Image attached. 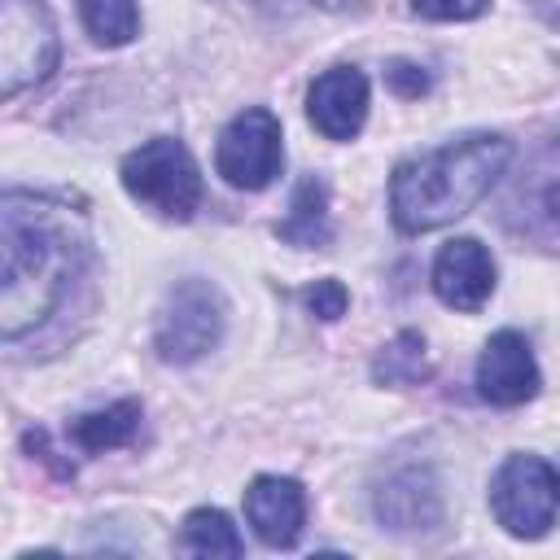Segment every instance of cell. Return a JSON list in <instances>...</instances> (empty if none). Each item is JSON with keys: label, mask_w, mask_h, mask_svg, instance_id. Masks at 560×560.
<instances>
[{"label": "cell", "mask_w": 560, "mask_h": 560, "mask_svg": "<svg viewBox=\"0 0 560 560\" xmlns=\"http://www.w3.org/2000/svg\"><path fill=\"white\" fill-rule=\"evenodd\" d=\"M83 258L88 241L66 206L9 188L0 201V337L18 341L44 328Z\"/></svg>", "instance_id": "obj_1"}, {"label": "cell", "mask_w": 560, "mask_h": 560, "mask_svg": "<svg viewBox=\"0 0 560 560\" xmlns=\"http://www.w3.org/2000/svg\"><path fill=\"white\" fill-rule=\"evenodd\" d=\"M508 162H512V144L499 131H468L459 140H446L442 149L398 162L389 175L394 228L420 236L464 219L499 184Z\"/></svg>", "instance_id": "obj_2"}, {"label": "cell", "mask_w": 560, "mask_h": 560, "mask_svg": "<svg viewBox=\"0 0 560 560\" xmlns=\"http://www.w3.org/2000/svg\"><path fill=\"white\" fill-rule=\"evenodd\" d=\"M118 179L131 201H140L144 210L175 219V223L192 219L201 206V171H197L188 144L175 136H153L140 149H131L118 166Z\"/></svg>", "instance_id": "obj_3"}, {"label": "cell", "mask_w": 560, "mask_h": 560, "mask_svg": "<svg viewBox=\"0 0 560 560\" xmlns=\"http://www.w3.org/2000/svg\"><path fill=\"white\" fill-rule=\"evenodd\" d=\"M223 328H228V302H223V293L210 280L188 276V280H179L166 293V302L158 311L153 350H158L162 363L188 368V363L206 359L223 341Z\"/></svg>", "instance_id": "obj_4"}, {"label": "cell", "mask_w": 560, "mask_h": 560, "mask_svg": "<svg viewBox=\"0 0 560 560\" xmlns=\"http://www.w3.org/2000/svg\"><path fill=\"white\" fill-rule=\"evenodd\" d=\"M499 223L538 249H560V140H542L508 179Z\"/></svg>", "instance_id": "obj_5"}, {"label": "cell", "mask_w": 560, "mask_h": 560, "mask_svg": "<svg viewBox=\"0 0 560 560\" xmlns=\"http://www.w3.org/2000/svg\"><path fill=\"white\" fill-rule=\"evenodd\" d=\"M57 57L61 39L44 0H0V96L13 101L26 88L48 83Z\"/></svg>", "instance_id": "obj_6"}, {"label": "cell", "mask_w": 560, "mask_h": 560, "mask_svg": "<svg viewBox=\"0 0 560 560\" xmlns=\"http://www.w3.org/2000/svg\"><path fill=\"white\" fill-rule=\"evenodd\" d=\"M560 508V477L538 455H508L490 481V512L512 538H542Z\"/></svg>", "instance_id": "obj_7"}, {"label": "cell", "mask_w": 560, "mask_h": 560, "mask_svg": "<svg viewBox=\"0 0 560 560\" xmlns=\"http://www.w3.org/2000/svg\"><path fill=\"white\" fill-rule=\"evenodd\" d=\"M280 118L262 105H249L241 109L223 131H219V144H214V171L232 184V188H245V192H258L267 188L280 166H284V144H280Z\"/></svg>", "instance_id": "obj_8"}, {"label": "cell", "mask_w": 560, "mask_h": 560, "mask_svg": "<svg viewBox=\"0 0 560 560\" xmlns=\"http://www.w3.org/2000/svg\"><path fill=\"white\" fill-rule=\"evenodd\" d=\"M372 516L381 529L394 534H429L442 525V486L433 468L420 459L385 468V477L372 486Z\"/></svg>", "instance_id": "obj_9"}, {"label": "cell", "mask_w": 560, "mask_h": 560, "mask_svg": "<svg viewBox=\"0 0 560 560\" xmlns=\"http://www.w3.org/2000/svg\"><path fill=\"white\" fill-rule=\"evenodd\" d=\"M542 376L529 341L516 328H499L477 354V394L490 407H521L538 394Z\"/></svg>", "instance_id": "obj_10"}, {"label": "cell", "mask_w": 560, "mask_h": 560, "mask_svg": "<svg viewBox=\"0 0 560 560\" xmlns=\"http://www.w3.org/2000/svg\"><path fill=\"white\" fill-rule=\"evenodd\" d=\"M433 293L451 311H477L494 293V258L477 236H455L433 258Z\"/></svg>", "instance_id": "obj_11"}, {"label": "cell", "mask_w": 560, "mask_h": 560, "mask_svg": "<svg viewBox=\"0 0 560 560\" xmlns=\"http://www.w3.org/2000/svg\"><path fill=\"white\" fill-rule=\"evenodd\" d=\"M306 118L324 140H354L368 118V79L354 66H332L306 88Z\"/></svg>", "instance_id": "obj_12"}, {"label": "cell", "mask_w": 560, "mask_h": 560, "mask_svg": "<svg viewBox=\"0 0 560 560\" xmlns=\"http://www.w3.org/2000/svg\"><path fill=\"white\" fill-rule=\"evenodd\" d=\"M245 521L267 547H293L306 525V490L293 477L262 472L245 486Z\"/></svg>", "instance_id": "obj_13"}, {"label": "cell", "mask_w": 560, "mask_h": 560, "mask_svg": "<svg viewBox=\"0 0 560 560\" xmlns=\"http://www.w3.org/2000/svg\"><path fill=\"white\" fill-rule=\"evenodd\" d=\"M276 236L293 249H324L328 245L332 223H328V188L319 175H302L293 184V197H289L284 219L276 223Z\"/></svg>", "instance_id": "obj_14"}, {"label": "cell", "mask_w": 560, "mask_h": 560, "mask_svg": "<svg viewBox=\"0 0 560 560\" xmlns=\"http://www.w3.org/2000/svg\"><path fill=\"white\" fill-rule=\"evenodd\" d=\"M140 429V402L136 398H118L101 411H83L74 424H70V442L88 455H101V451H118L136 438Z\"/></svg>", "instance_id": "obj_15"}, {"label": "cell", "mask_w": 560, "mask_h": 560, "mask_svg": "<svg viewBox=\"0 0 560 560\" xmlns=\"http://www.w3.org/2000/svg\"><path fill=\"white\" fill-rule=\"evenodd\" d=\"M175 551L184 556H241L245 542L236 534V525L228 521V512L219 508H192L175 534Z\"/></svg>", "instance_id": "obj_16"}, {"label": "cell", "mask_w": 560, "mask_h": 560, "mask_svg": "<svg viewBox=\"0 0 560 560\" xmlns=\"http://www.w3.org/2000/svg\"><path fill=\"white\" fill-rule=\"evenodd\" d=\"M429 372L433 368H429V354H424V337L416 328L394 332L372 359V381L376 385H420V381H429Z\"/></svg>", "instance_id": "obj_17"}, {"label": "cell", "mask_w": 560, "mask_h": 560, "mask_svg": "<svg viewBox=\"0 0 560 560\" xmlns=\"http://www.w3.org/2000/svg\"><path fill=\"white\" fill-rule=\"evenodd\" d=\"M79 18L88 26V35L101 48H122L136 39L140 31V9L136 0H79Z\"/></svg>", "instance_id": "obj_18"}, {"label": "cell", "mask_w": 560, "mask_h": 560, "mask_svg": "<svg viewBox=\"0 0 560 560\" xmlns=\"http://www.w3.org/2000/svg\"><path fill=\"white\" fill-rule=\"evenodd\" d=\"M302 302H306V311H311L315 319L332 324V319H341V315H346L350 293H346V284H341V280L324 276V280H315V284H306V289H302Z\"/></svg>", "instance_id": "obj_19"}, {"label": "cell", "mask_w": 560, "mask_h": 560, "mask_svg": "<svg viewBox=\"0 0 560 560\" xmlns=\"http://www.w3.org/2000/svg\"><path fill=\"white\" fill-rule=\"evenodd\" d=\"M385 83H389V92L394 96H402V101H416V96H424L429 92V70L420 66V61H407V57H394L389 66H385Z\"/></svg>", "instance_id": "obj_20"}, {"label": "cell", "mask_w": 560, "mask_h": 560, "mask_svg": "<svg viewBox=\"0 0 560 560\" xmlns=\"http://www.w3.org/2000/svg\"><path fill=\"white\" fill-rule=\"evenodd\" d=\"M486 9L490 0H411V13L429 22H468V18H481Z\"/></svg>", "instance_id": "obj_21"}, {"label": "cell", "mask_w": 560, "mask_h": 560, "mask_svg": "<svg viewBox=\"0 0 560 560\" xmlns=\"http://www.w3.org/2000/svg\"><path fill=\"white\" fill-rule=\"evenodd\" d=\"M529 4H534L547 22H556V26H560V0H529Z\"/></svg>", "instance_id": "obj_22"}, {"label": "cell", "mask_w": 560, "mask_h": 560, "mask_svg": "<svg viewBox=\"0 0 560 560\" xmlns=\"http://www.w3.org/2000/svg\"><path fill=\"white\" fill-rule=\"evenodd\" d=\"M319 9H328V13H346V9H359L363 0H315Z\"/></svg>", "instance_id": "obj_23"}]
</instances>
